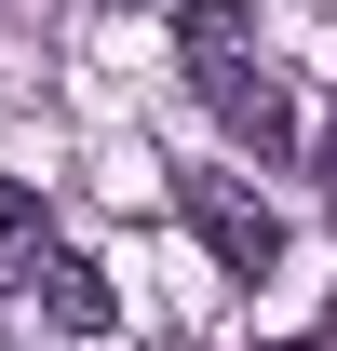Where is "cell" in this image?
Returning a JSON list of instances; mask_svg holds the SVG:
<instances>
[{
    "label": "cell",
    "instance_id": "6da1fadb",
    "mask_svg": "<svg viewBox=\"0 0 337 351\" xmlns=\"http://www.w3.org/2000/svg\"><path fill=\"white\" fill-rule=\"evenodd\" d=\"M175 203H189V230H203V257L229 270V284H270V270H284V217H270V203H256L243 176H175Z\"/></svg>",
    "mask_w": 337,
    "mask_h": 351
},
{
    "label": "cell",
    "instance_id": "7a4b0ae2",
    "mask_svg": "<svg viewBox=\"0 0 337 351\" xmlns=\"http://www.w3.org/2000/svg\"><path fill=\"white\" fill-rule=\"evenodd\" d=\"M175 54H189V82H243V68H256V14H243V0H189V14H175Z\"/></svg>",
    "mask_w": 337,
    "mask_h": 351
},
{
    "label": "cell",
    "instance_id": "3957f363",
    "mask_svg": "<svg viewBox=\"0 0 337 351\" xmlns=\"http://www.w3.org/2000/svg\"><path fill=\"white\" fill-rule=\"evenodd\" d=\"M203 108H216L229 135H243L256 162H284V149H297V95H284V68H243V82H216Z\"/></svg>",
    "mask_w": 337,
    "mask_h": 351
},
{
    "label": "cell",
    "instance_id": "277c9868",
    "mask_svg": "<svg viewBox=\"0 0 337 351\" xmlns=\"http://www.w3.org/2000/svg\"><path fill=\"white\" fill-rule=\"evenodd\" d=\"M27 298H41L68 338H108V324H122V298H108V270H95V257H41V284H27Z\"/></svg>",
    "mask_w": 337,
    "mask_h": 351
},
{
    "label": "cell",
    "instance_id": "5b68a950",
    "mask_svg": "<svg viewBox=\"0 0 337 351\" xmlns=\"http://www.w3.org/2000/svg\"><path fill=\"white\" fill-rule=\"evenodd\" d=\"M41 257H54V230H41V203H27V189L0 176V298H27V284H41Z\"/></svg>",
    "mask_w": 337,
    "mask_h": 351
},
{
    "label": "cell",
    "instance_id": "8992f818",
    "mask_svg": "<svg viewBox=\"0 0 337 351\" xmlns=\"http://www.w3.org/2000/svg\"><path fill=\"white\" fill-rule=\"evenodd\" d=\"M270 351H337V338H270Z\"/></svg>",
    "mask_w": 337,
    "mask_h": 351
},
{
    "label": "cell",
    "instance_id": "52a82bcc",
    "mask_svg": "<svg viewBox=\"0 0 337 351\" xmlns=\"http://www.w3.org/2000/svg\"><path fill=\"white\" fill-rule=\"evenodd\" d=\"M324 176H337V122H324Z\"/></svg>",
    "mask_w": 337,
    "mask_h": 351
}]
</instances>
